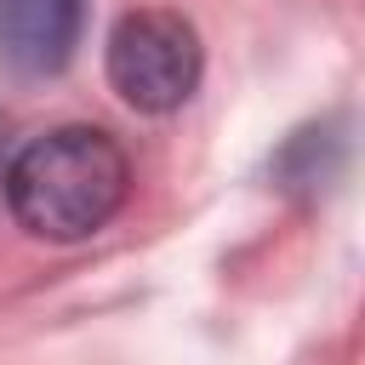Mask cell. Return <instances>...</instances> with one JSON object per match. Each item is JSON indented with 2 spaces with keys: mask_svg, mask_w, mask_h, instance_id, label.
I'll return each instance as SVG.
<instances>
[{
  "mask_svg": "<svg viewBox=\"0 0 365 365\" xmlns=\"http://www.w3.org/2000/svg\"><path fill=\"white\" fill-rule=\"evenodd\" d=\"M131 194L125 148L97 125H57L29 137L6 165V205L40 240H86L97 234Z\"/></svg>",
  "mask_w": 365,
  "mask_h": 365,
  "instance_id": "6da1fadb",
  "label": "cell"
},
{
  "mask_svg": "<svg viewBox=\"0 0 365 365\" xmlns=\"http://www.w3.org/2000/svg\"><path fill=\"white\" fill-rule=\"evenodd\" d=\"M108 80L137 114H171L200 86V34L177 11H125L108 34Z\"/></svg>",
  "mask_w": 365,
  "mask_h": 365,
  "instance_id": "7a4b0ae2",
  "label": "cell"
},
{
  "mask_svg": "<svg viewBox=\"0 0 365 365\" xmlns=\"http://www.w3.org/2000/svg\"><path fill=\"white\" fill-rule=\"evenodd\" d=\"M86 29V0H0V57L17 74H57Z\"/></svg>",
  "mask_w": 365,
  "mask_h": 365,
  "instance_id": "3957f363",
  "label": "cell"
}]
</instances>
